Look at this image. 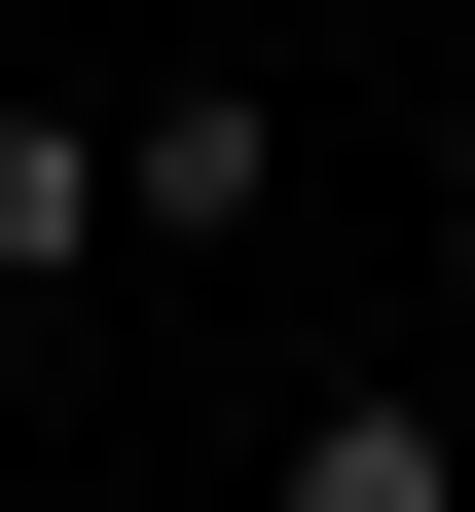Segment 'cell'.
<instances>
[{"label":"cell","instance_id":"cell-1","mask_svg":"<svg viewBox=\"0 0 475 512\" xmlns=\"http://www.w3.org/2000/svg\"><path fill=\"white\" fill-rule=\"evenodd\" d=\"M110 256H147V183H110V110H0V330H37V293H110Z\"/></svg>","mask_w":475,"mask_h":512},{"label":"cell","instance_id":"cell-2","mask_svg":"<svg viewBox=\"0 0 475 512\" xmlns=\"http://www.w3.org/2000/svg\"><path fill=\"white\" fill-rule=\"evenodd\" d=\"M110 183H147V256H220L256 183H293V110H256V74H147V110H110Z\"/></svg>","mask_w":475,"mask_h":512},{"label":"cell","instance_id":"cell-3","mask_svg":"<svg viewBox=\"0 0 475 512\" xmlns=\"http://www.w3.org/2000/svg\"><path fill=\"white\" fill-rule=\"evenodd\" d=\"M293 512H475V439H439V403H366V366H329V403H293Z\"/></svg>","mask_w":475,"mask_h":512}]
</instances>
